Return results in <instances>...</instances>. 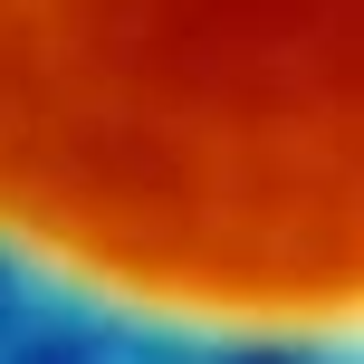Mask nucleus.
<instances>
[{
    "label": "nucleus",
    "instance_id": "f257e3e1",
    "mask_svg": "<svg viewBox=\"0 0 364 364\" xmlns=\"http://www.w3.org/2000/svg\"><path fill=\"white\" fill-rule=\"evenodd\" d=\"M0 259L173 336L364 346V0H0Z\"/></svg>",
    "mask_w": 364,
    "mask_h": 364
}]
</instances>
